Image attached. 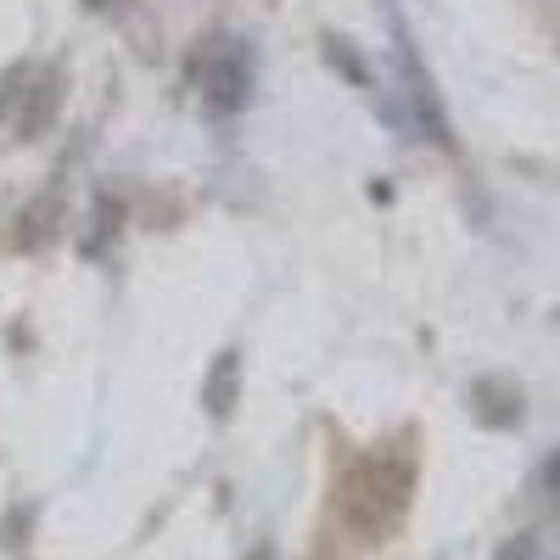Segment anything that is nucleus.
Instances as JSON below:
<instances>
[{"label": "nucleus", "mask_w": 560, "mask_h": 560, "mask_svg": "<svg viewBox=\"0 0 560 560\" xmlns=\"http://www.w3.org/2000/svg\"><path fill=\"white\" fill-rule=\"evenodd\" d=\"M247 90H253L247 51H242V45H224V51L213 57V68H208V102L219 113H236V107H247Z\"/></svg>", "instance_id": "1"}, {"label": "nucleus", "mask_w": 560, "mask_h": 560, "mask_svg": "<svg viewBox=\"0 0 560 560\" xmlns=\"http://www.w3.org/2000/svg\"><path fill=\"white\" fill-rule=\"evenodd\" d=\"M398 62H404V79H409V102H415L420 129H427L432 140H448V129H443V107H438V96H432V79H427V68H420V57L409 51L404 39H398Z\"/></svg>", "instance_id": "2"}, {"label": "nucleus", "mask_w": 560, "mask_h": 560, "mask_svg": "<svg viewBox=\"0 0 560 560\" xmlns=\"http://www.w3.org/2000/svg\"><path fill=\"white\" fill-rule=\"evenodd\" d=\"M236 393H242V359L236 353H219L213 370H208V409L224 420L230 409H236Z\"/></svg>", "instance_id": "3"}]
</instances>
